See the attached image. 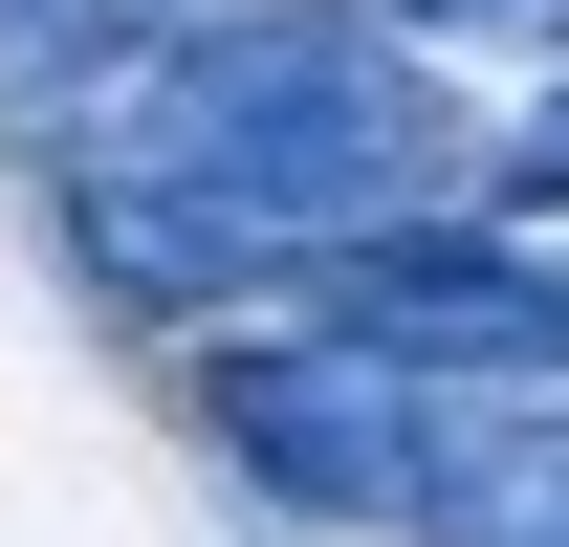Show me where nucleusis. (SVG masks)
<instances>
[{
	"mask_svg": "<svg viewBox=\"0 0 569 547\" xmlns=\"http://www.w3.org/2000/svg\"><path fill=\"white\" fill-rule=\"evenodd\" d=\"M417 547H569V395L526 372V416H482V438H438V504Z\"/></svg>",
	"mask_w": 569,
	"mask_h": 547,
	"instance_id": "20e7f679",
	"label": "nucleus"
},
{
	"mask_svg": "<svg viewBox=\"0 0 569 547\" xmlns=\"http://www.w3.org/2000/svg\"><path fill=\"white\" fill-rule=\"evenodd\" d=\"M503 198H526V219L569 198V88H548V110H526V132H503Z\"/></svg>",
	"mask_w": 569,
	"mask_h": 547,
	"instance_id": "0eeeda50",
	"label": "nucleus"
},
{
	"mask_svg": "<svg viewBox=\"0 0 569 547\" xmlns=\"http://www.w3.org/2000/svg\"><path fill=\"white\" fill-rule=\"evenodd\" d=\"M372 22H417V44H548L569 67V0H372Z\"/></svg>",
	"mask_w": 569,
	"mask_h": 547,
	"instance_id": "423d86ee",
	"label": "nucleus"
},
{
	"mask_svg": "<svg viewBox=\"0 0 569 547\" xmlns=\"http://www.w3.org/2000/svg\"><path fill=\"white\" fill-rule=\"evenodd\" d=\"M329 263V329L417 350V372H569V241H503V219H351L307 241Z\"/></svg>",
	"mask_w": 569,
	"mask_h": 547,
	"instance_id": "7ed1b4c3",
	"label": "nucleus"
},
{
	"mask_svg": "<svg viewBox=\"0 0 569 547\" xmlns=\"http://www.w3.org/2000/svg\"><path fill=\"white\" fill-rule=\"evenodd\" d=\"M438 176H460V110H438L417 22H372V0H219L176 44H132L110 110L67 132V263L110 307H219V285L351 241V219H417Z\"/></svg>",
	"mask_w": 569,
	"mask_h": 547,
	"instance_id": "f257e3e1",
	"label": "nucleus"
},
{
	"mask_svg": "<svg viewBox=\"0 0 569 547\" xmlns=\"http://www.w3.org/2000/svg\"><path fill=\"white\" fill-rule=\"evenodd\" d=\"M198 416H219V460L263 481L284 526H417V504H438V438H460L438 372L372 350V329H263V350H219Z\"/></svg>",
	"mask_w": 569,
	"mask_h": 547,
	"instance_id": "f03ea898",
	"label": "nucleus"
},
{
	"mask_svg": "<svg viewBox=\"0 0 569 547\" xmlns=\"http://www.w3.org/2000/svg\"><path fill=\"white\" fill-rule=\"evenodd\" d=\"M176 22H219V0H0V88H110Z\"/></svg>",
	"mask_w": 569,
	"mask_h": 547,
	"instance_id": "39448f33",
	"label": "nucleus"
}]
</instances>
